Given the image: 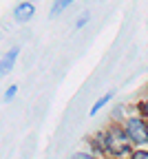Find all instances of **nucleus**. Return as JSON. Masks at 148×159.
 Segmentation results:
<instances>
[{"instance_id": "obj_1", "label": "nucleus", "mask_w": 148, "mask_h": 159, "mask_svg": "<svg viewBox=\"0 0 148 159\" xmlns=\"http://www.w3.org/2000/svg\"><path fill=\"white\" fill-rule=\"evenodd\" d=\"M104 150L113 157H122L126 152H131V142L126 137L124 128L119 126H111L106 133H104Z\"/></svg>"}, {"instance_id": "obj_2", "label": "nucleus", "mask_w": 148, "mask_h": 159, "mask_svg": "<svg viewBox=\"0 0 148 159\" xmlns=\"http://www.w3.org/2000/svg\"><path fill=\"white\" fill-rule=\"evenodd\" d=\"M124 133H126V137H128L131 144L141 146V144L148 142V124L144 122L141 117H131V119H126Z\"/></svg>"}, {"instance_id": "obj_3", "label": "nucleus", "mask_w": 148, "mask_h": 159, "mask_svg": "<svg viewBox=\"0 0 148 159\" xmlns=\"http://www.w3.org/2000/svg\"><path fill=\"white\" fill-rule=\"evenodd\" d=\"M35 13V7L31 2H20L16 9H13V18L18 20V22H27V20Z\"/></svg>"}, {"instance_id": "obj_4", "label": "nucleus", "mask_w": 148, "mask_h": 159, "mask_svg": "<svg viewBox=\"0 0 148 159\" xmlns=\"http://www.w3.org/2000/svg\"><path fill=\"white\" fill-rule=\"evenodd\" d=\"M18 53H20V49H18V47H13V49L2 57V60H0V75H5V73H9V71H11V66L16 64Z\"/></svg>"}, {"instance_id": "obj_5", "label": "nucleus", "mask_w": 148, "mask_h": 159, "mask_svg": "<svg viewBox=\"0 0 148 159\" xmlns=\"http://www.w3.org/2000/svg\"><path fill=\"white\" fill-rule=\"evenodd\" d=\"M111 97H113V93H106V95H104V97H99V99H97V102H95V104L91 106V117H93V115H95V113H97L99 108H104V106H106V104L111 102Z\"/></svg>"}, {"instance_id": "obj_6", "label": "nucleus", "mask_w": 148, "mask_h": 159, "mask_svg": "<svg viewBox=\"0 0 148 159\" xmlns=\"http://www.w3.org/2000/svg\"><path fill=\"white\" fill-rule=\"evenodd\" d=\"M69 5H71L69 0H64V2H55V5H53V9H51V16H58L60 11H64V9H67Z\"/></svg>"}, {"instance_id": "obj_7", "label": "nucleus", "mask_w": 148, "mask_h": 159, "mask_svg": "<svg viewBox=\"0 0 148 159\" xmlns=\"http://www.w3.org/2000/svg\"><path fill=\"white\" fill-rule=\"evenodd\" d=\"M16 93H18V86H16V84H13V86H9V89H7V93H5V102H11Z\"/></svg>"}, {"instance_id": "obj_8", "label": "nucleus", "mask_w": 148, "mask_h": 159, "mask_svg": "<svg viewBox=\"0 0 148 159\" xmlns=\"http://www.w3.org/2000/svg\"><path fill=\"white\" fill-rule=\"evenodd\" d=\"M131 159H148V152H146V150H135Z\"/></svg>"}, {"instance_id": "obj_9", "label": "nucleus", "mask_w": 148, "mask_h": 159, "mask_svg": "<svg viewBox=\"0 0 148 159\" xmlns=\"http://www.w3.org/2000/svg\"><path fill=\"white\" fill-rule=\"evenodd\" d=\"M139 113L148 119V102H141V104H139Z\"/></svg>"}, {"instance_id": "obj_10", "label": "nucleus", "mask_w": 148, "mask_h": 159, "mask_svg": "<svg viewBox=\"0 0 148 159\" xmlns=\"http://www.w3.org/2000/svg\"><path fill=\"white\" fill-rule=\"evenodd\" d=\"M73 159H95L93 155H84V152H77V155H73Z\"/></svg>"}]
</instances>
